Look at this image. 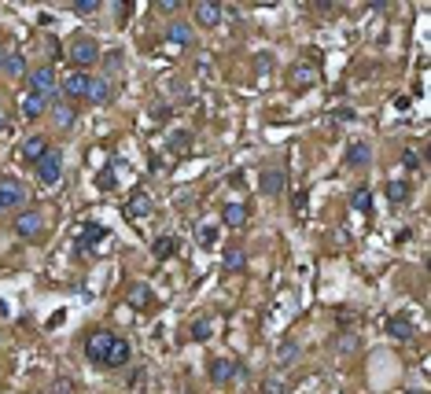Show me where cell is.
Masks as SVG:
<instances>
[{
	"label": "cell",
	"mask_w": 431,
	"mask_h": 394,
	"mask_svg": "<svg viewBox=\"0 0 431 394\" xmlns=\"http://www.w3.org/2000/svg\"><path fill=\"white\" fill-rule=\"evenodd\" d=\"M48 147H52V144H48V137L34 133V137H26V140L19 144V159L26 162V166H37V162H41V155L48 152Z\"/></svg>",
	"instance_id": "11"
},
{
	"label": "cell",
	"mask_w": 431,
	"mask_h": 394,
	"mask_svg": "<svg viewBox=\"0 0 431 394\" xmlns=\"http://www.w3.org/2000/svg\"><path fill=\"white\" fill-rule=\"evenodd\" d=\"M262 394H284V383H280V380H266Z\"/></svg>",
	"instance_id": "38"
},
{
	"label": "cell",
	"mask_w": 431,
	"mask_h": 394,
	"mask_svg": "<svg viewBox=\"0 0 431 394\" xmlns=\"http://www.w3.org/2000/svg\"><path fill=\"white\" fill-rule=\"evenodd\" d=\"M166 37L173 41V44H192V26L188 23H170V30H166Z\"/></svg>",
	"instance_id": "27"
},
{
	"label": "cell",
	"mask_w": 431,
	"mask_h": 394,
	"mask_svg": "<svg viewBox=\"0 0 431 394\" xmlns=\"http://www.w3.org/2000/svg\"><path fill=\"white\" fill-rule=\"evenodd\" d=\"M89 74L85 70H70L67 78L59 81V89H63V96H67V100H85V92H89Z\"/></svg>",
	"instance_id": "10"
},
{
	"label": "cell",
	"mask_w": 431,
	"mask_h": 394,
	"mask_svg": "<svg viewBox=\"0 0 431 394\" xmlns=\"http://www.w3.org/2000/svg\"><path fill=\"white\" fill-rule=\"evenodd\" d=\"M111 347H115V332H107V328H96V332H89L85 339V357L92 361V365H104Z\"/></svg>",
	"instance_id": "2"
},
{
	"label": "cell",
	"mask_w": 431,
	"mask_h": 394,
	"mask_svg": "<svg viewBox=\"0 0 431 394\" xmlns=\"http://www.w3.org/2000/svg\"><path fill=\"white\" fill-rule=\"evenodd\" d=\"M59 89V78H56V67L52 63H44V67H34L30 70V92H37V96H52Z\"/></svg>",
	"instance_id": "4"
},
{
	"label": "cell",
	"mask_w": 431,
	"mask_h": 394,
	"mask_svg": "<svg viewBox=\"0 0 431 394\" xmlns=\"http://www.w3.org/2000/svg\"><path fill=\"white\" fill-rule=\"evenodd\" d=\"M402 166H406V170H417V166H420V155H417V152H402Z\"/></svg>",
	"instance_id": "36"
},
{
	"label": "cell",
	"mask_w": 431,
	"mask_h": 394,
	"mask_svg": "<svg viewBox=\"0 0 431 394\" xmlns=\"http://www.w3.org/2000/svg\"><path fill=\"white\" fill-rule=\"evenodd\" d=\"M192 339H199V343L211 339V321H192Z\"/></svg>",
	"instance_id": "32"
},
{
	"label": "cell",
	"mask_w": 431,
	"mask_h": 394,
	"mask_svg": "<svg viewBox=\"0 0 431 394\" xmlns=\"http://www.w3.org/2000/svg\"><path fill=\"white\" fill-rule=\"evenodd\" d=\"M100 240H111V236H107V228H104L100 221H85V225H82V233H77V251H92Z\"/></svg>",
	"instance_id": "12"
},
{
	"label": "cell",
	"mask_w": 431,
	"mask_h": 394,
	"mask_svg": "<svg viewBox=\"0 0 431 394\" xmlns=\"http://www.w3.org/2000/svg\"><path fill=\"white\" fill-rule=\"evenodd\" d=\"M277 361H280V365H295V361H299V343H284Z\"/></svg>",
	"instance_id": "31"
},
{
	"label": "cell",
	"mask_w": 431,
	"mask_h": 394,
	"mask_svg": "<svg viewBox=\"0 0 431 394\" xmlns=\"http://www.w3.org/2000/svg\"><path fill=\"white\" fill-rule=\"evenodd\" d=\"M166 147L173 155H185L188 147H192V133H185V129H173V133L166 137Z\"/></svg>",
	"instance_id": "25"
},
{
	"label": "cell",
	"mask_w": 431,
	"mask_h": 394,
	"mask_svg": "<svg viewBox=\"0 0 431 394\" xmlns=\"http://www.w3.org/2000/svg\"><path fill=\"white\" fill-rule=\"evenodd\" d=\"M151 207H155L151 195L144 192V188H133L130 199H125V218H130V221H144V218L151 214Z\"/></svg>",
	"instance_id": "9"
},
{
	"label": "cell",
	"mask_w": 431,
	"mask_h": 394,
	"mask_svg": "<svg viewBox=\"0 0 431 394\" xmlns=\"http://www.w3.org/2000/svg\"><path fill=\"white\" fill-rule=\"evenodd\" d=\"M158 11H163V15H173V11H177L181 4H177V0H158V4H155Z\"/></svg>",
	"instance_id": "37"
},
{
	"label": "cell",
	"mask_w": 431,
	"mask_h": 394,
	"mask_svg": "<svg viewBox=\"0 0 431 394\" xmlns=\"http://www.w3.org/2000/svg\"><path fill=\"white\" fill-rule=\"evenodd\" d=\"M130 357H133V347H130L122 335H115V347H111L104 369H125V365H130Z\"/></svg>",
	"instance_id": "13"
},
{
	"label": "cell",
	"mask_w": 431,
	"mask_h": 394,
	"mask_svg": "<svg viewBox=\"0 0 431 394\" xmlns=\"http://www.w3.org/2000/svg\"><path fill=\"white\" fill-rule=\"evenodd\" d=\"M306 210V192H295V214H302Z\"/></svg>",
	"instance_id": "40"
},
{
	"label": "cell",
	"mask_w": 431,
	"mask_h": 394,
	"mask_svg": "<svg viewBox=\"0 0 431 394\" xmlns=\"http://www.w3.org/2000/svg\"><path fill=\"white\" fill-rule=\"evenodd\" d=\"M199 236H203V240H199L203 247H211V243L218 240V228H214V225H203V228H199Z\"/></svg>",
	"instance_id": "35"
},
{
	"label": "cell",
	"mask_w": 431,
	"mask_h": 394,
	"mask_svg": "<svg viewBox=\"0 0 431 394\" xmlns=\"http://www.w3.org/2000/svg\"><path fill=\"white\" fill-rule=\"evenodd\" d=\"M34 170H37V180H41L44 188H56L59 180H63V152H59V147H48Z\"/></svg>",
	"instance_id": "1"
},
{
	"label": "cell",
	"mask_w": 431,
	"mask_h": 394,
	"mask_svg": "<svg viewBox=\"0 0 431 394\" xmlns=\"http://www.w3.org/2000/svg\"><path fill=\"white\" fill-rule=\"evenodd\" d=\"M15 233H19L23 240H41V233H44V214H41V210H23V214L15 218Z\"/></svg>",
	"instance_id": "8"
},
{
	"label": "cell",
	"mask_w": 431,
	"mask_h": 394,
	"mask_svg": "<svg viewBox=\"0 0 431 394\" xmlns=\"http://www.w3.org/2000/svg\"><path fill=\"white\" fill-rule=\"evenodd\" d=\"M369 162H373V147L365 144V140H354V144L346 147V166L350 170H365Z\"/></svg>",
	"instance_id": "14"
},
{
	"label": "cell",
	"mask_w": 431,
	"mask_h": 394,
	"mask_svg": "<svg viewBox=\"0 0 431 394\" xmlns=\"http://www.w3.org/2000/svg\"><path fill=\"white\" fill-rule=\"evenodd\" d=\"M387 332H391V339H398V343H409L413 335H417V332H413V321H409V317H391V321H387Z\"/></svg>",
	"instance_id": "21"
},
{
	"label": "cell",
	"mask_w": 431,
	"mask_h": 394,
	"mask_svg": "<svg viewBox=\"0 0 431 394\" xmlns=\"http://www.w3.org/2000/svg\"><path fill=\"white\" fill-rule=\"evenodd\" d=\"M44 107H48L44 96H37V92H26L23 96V118H41Z\"/></svg>",
	"instance_id": "23"
},
{
	"label": "cell",
	"mask_w": 431,
	"mask_h": 394,
	"mask_svg": "<svg viewBox=\"0 0 431 394\" xmlns=\"http://www.w3.org/2000/svg\"><path fill=\"white\" fill-rule=\"evenodd\" d=\"M125 299H130L133 306H140V309H148V306H151V288L144 284V281H137V284H130V291H125Z\"/></svg>",
	"instance_id": "24"
},
{
	"label": "cell",
	"mask_w": 431,
	"mask_h": 394,
	"mask_svg": "<svg viewBox=\"0 0 431 394\" xmlns=\"http://www.w3.org/2000/svg\"><path fill=\"white\" fill-rule=\"evenodd\" d=\"M96 8H100V0H74L77 15H96Z\"/></svg>",
	"instance_id": "34"
},
{
	"label": "cell",
	"mask_w": 431,
	"mask_h": 394,
	"mask_svg": "<svg viewBox=\"0 0 431 394\" xmlns=\"http://www.w3.org/2000/svg\"><path fill=\"white\" fill-rule=\"evenodd\" d=\"M317 78H321L317 63L299 59V63H292V70H287V85L292 89H310V85H317Z\"/></svg>",
	"instance_id": "7"
},
{
	"label": "cell",
	"mask_w": 431,
	"mask_h": 394,
	"mask_svg": "<svg viewBox=\"0 0 431 394\" xmlns=\"http://www.w3.org/2000/svg\"><path fill=\"white\" fill-rule=\"evenodd\" d=\"M244 266H247V254H244V247H229V251H225V269L239 273Z\"/></svg>",
	"instance_id": "29"
},
{
	"label": "cell",
	"mask_w": 431,
	"mask_h": 394,
	"mask_svg": "<svg viewBox=\"0 0 431 394\" xmlns=\"http://www.w3.org/2000/svg\"><path fill=\"white\" fill-rule=\"evenodd\" d=\"M56 394H74V383L67 380V376H63V380L56 383Z\"/></svg>",
	"instance_id": "39"
},
{
	"label": "cell",
	"mask_w": 431,
	"mask_h": 394,
	"mask_svg": "<svg viewBox=\"0 0 431 394\" xmlns=\"http://www.w3.org/2000/svg\"><path fill=\"white\" fill-rule=\"evenodd\" d=\"M96 59H100V48H96L92 37H77V41H70V63H74V70L92 67Z\"/></svg>",
	"instance_id": "6"
},
{
	"label": "cell",
	"mask_w": 431,
	"mask_h": 394,
	"mask_svg": "<svg viewBox=\"0 0 431 394\" xmlns=\"http://www.w3.org/2000/svg\"><path fill=\"white\" fill-rule=\"evenodd\" d=\"M350 207H354L358 210V214H369V210H373V192L369 188H354V195H350Z\"/></svg>",
	"instance_id": "26"
},
{
	"label": "cell",
	"mask_w": 431,
	"mask_h": 394,
	"mask_svg": "<svg viewBox=\"0 0 431 394\" xmlns=\"http://www.w3.org/2000/svg\"><path fill=\"white\" fill-rule=\"evenodd\" d=\"M284 180H287L284 170H266V173L258 177V192H262V195H280V192H284Z\"/></svg>",
	"instance_id": "17"
},
{
	"label": "cell",
	"mask_w": 431,
	"mask_h": 394,
	"mask_svg": "<svg viewBox=\"0 0 431 394\" xmlns=\"http://www.w3.org/2000/svg\"><path fill=\"white\" fill-rule=\"evenodd\" d=\"M111 96H115V92H111V78H92L89 81V92H85L89 104H107Z\"/></svg>",
	"instance_id": "19"
},
{
	"label": "cell",
	"mask_w": 431,
	"mask_h": 394,
	"mask_svg": "<svg viewBox=\"0 0 431 394\" xmlns=\"http://www.w3.org/2000/svg\"><path fill=\"white\" fill-rule=\"evenodd\" d=\"M52 122H56L59 129H70V125L77 122V107H74L70 100H56V104H52Z\"/></svg>",
	"instance_id": "16"
},
{
	"label": "cell",
	"mask_w": 431,
	"mask_h": 394,
	"mask_svg": "<svg viewBox=\"0 0 431 394\" xmlns=\"http://www.w3.org/2000/svg\"><path fill=\"white\" fill-rule=\"evenodd\" d=\"M236 376H239V357L221 354V357H214V361H211V383L229 387V383L236 380Z\"/></svg>",
	"instance_id": "5"
},
{
	"label": "cell",
	"mask_w": 431,
	"mask_h": 394,
	"mask_svg": "<svg viewBox=\"0 0 431 394\" xmlns=\"http://www.w3.org/2000/svg\"><path fill=\"white\" fill-rule=\"evenodd\" d=\"M251 218V210L244 203H225V210H221V221H225L229 228H244Z\"/></svg>",
	"instance_id": "18"
},
{
	"label": "cell",
	"mask_w": 431,
	"mask_h": 394,
	"mask_svg": "<svg viewBox=\"0 0 431 394\" xmlns=\"http://www.w3.org/2000/svg\"><path fill=\"white\" fill-rule=\"evenodd\" d=\"M4 70H8L11 78L26 74V59H23V52H8V56H4Z\"/></svg>",
	"instance_id": "28"
},
{
	"label": "cell",
	"mask_w": 431,
	"mask_h": 394,
	"mask_svg": "<svg viewBox=\"0 0 431 394\" xmlns=\"http://www.w3.org/2000/svg\"><path fill=\"white\" fill-rule=\"evenodd\" d=\"M335 350H339V354H354L358 350V335L339 332V335H335Z\"/></svg>",
	"instance_id": "30"
},
{
	"label": "cell",
	"mask_w": 431,
	"mask_h": 394,
	"mask_svg": "<svg viewBox=\"0 0 431 394\" xmlns=\"http://www.w3.org/2000/svg\"><path fill=\"white\" fill-rule=\"evenodd\" d=\"M26 203V185L19 177H0V210H19Z\"/></svg>",
	"instance_id": "3"
},
{
	"label": "cell",
	"mask_w": 431,
	"mask_h": 394,
	"mask_svg": "<svg viewBox=\"0 0 431 394\" xmlns=\"http://www.w3.org/2000/svg\"><path fill=\"white\" fill-rule=\"evenodd\" d=\"M192 19H196L199 26H218L221 23V4H214V0L196 4V8H192Z\"/></svg>",
	"instance_id": "15"
},
{
	"label": "cell",
	"mask_w": 431,
	"mask_h": 394,
	"mask_svg": "<svg viewBox=\"0 0 431 394\" xmlns=\"http://www.w3.org/2000/svg\"><path fill=\"white\" fill-rule=\"evenodd\" d=\"M0 67H4V52H0Z\"/></svg>",
	"instance_id": "41"
},
{
	"label": "cell",
	"mask_w": 431,
	"mask_h": 394,
	"mask_svg": "<svg viewBox=\"0 0 431 394\" xmlns=\"http://www.w3.org/2000/svg\"><path fill=\"white\" fill-rule=\"evenodd\" d=\"M96 185H100L104 192H111V188H115V185H118V173H115V166H107V170L100 173V180H96Z\"/></svg>",
	"instance_id": "33"
},
{
	"label": "cell",
	"mask_w": 431,
	"mask_h": 394,
	"mask_svg": "<svg viewBox=\"0 0 431 394\" xmlns=\"http://www.w3.org/2000/svg\"><path fill=\"white\" fill-rule=\"evenodd\" d=\"M151 254H155L158 261L173 258V254H177V236H155V240H151Z\"/></svg>",
	"instance_id": "22"
},
{
	"label": "cell",
	"mask_w": 431,
	"mask_h": 394,
	"mask_svg": "<svg viewBox=\"0 0 431 394\" xmlns=\"http://www.w3.org/2000/svg\"><path fill=\"white\" fill-rule=\"evenodd\" d=\"M409 195H413V185H409L406 177H394V180H387V199H391L394 207H402V203L409 199Z\"/></svg>",
	"instance_id": "20"
}]
</instances>
